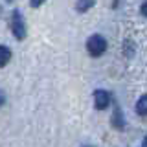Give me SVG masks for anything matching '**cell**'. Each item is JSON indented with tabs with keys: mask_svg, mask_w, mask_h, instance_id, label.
Returning <instances> with one entry per match:
<instances>
[{
	"mask_svg": "<svg viewBox=\"0 0 147 147\" xmlns=\"http://www.w3.org/2000/svg\"><path fill=\"white\" fill-rule=\"evenodd\" d=\"M107 50V40H105L103 35L99 33H94L86 39V52H88L92 57H99V55L105 53Z\"/></svg>",
	"mask_w": 147,
	"mask_h": 147,
	"instance_id": "cell-2",
	"label": "cell"
},
{
	"mask_svg": "<svg viewBox=\"0 0 147 147\" xmlns=\"http://www.w3.org/2000/svg\"><path fill=\"white\" fill-rule=\"evenodd\" d=\"M110 123H112V127L114 129H118V131H123L127 125V121H125V116H123V110L116 107L114 109V112H112V118H110Z\"/></svg>",
	"mask_w": 147,
	"mask_h": 147,
	"instance_id": "cell-4",
	"label": "cell"
},
{
	"mask_svg": "<svg viewBox=\"0 0 147 147\" xmlns=\"http://www.w3.org/2000/svg\"><path fill=\"white\" fill-rule=\"evenodd\" d=\"M9 28H11V33L17 40H24L28 35V28L24 22V17L18 9H13L11 11V18H9Z\"/></svg>",
	"mask_w": 147,
	"mask_h": 147,
	"instance_id": "cell-1",
	"label": "cell"
},
{
	"mask_svg": "<svg viewBox=\"0 0 147 147\" xmlns=\"http://www.w3.org/2000/svg\"><path fill=\"white\" fill-rule=\"evenodd\" d=\"M110 101H112V96H110V92L103 90V88H98L94 92V107L98 110H105L110 105Z\"/></svg>",
	"mask_w": 147,
	"mask_h": 147,
	"instance_id": "cell-3",
	"label": "cell"
},
{
	"mask_svg": "<svg viewBox=\"0 0 147 147\" xmlns=\"http://www.w3.org/2000/svg\"><path fill=\"white\" fill-rule=\"evenodd\" d=\"M6 2H9V4H11V2H13V0H6Z\"/></svg>",
	"mask_w": 147,
	"mask_h": 147,
	"instance_id": "cell-10",
	"label": "cell"
},
{
	"mask_svg": "<svg viewBox=\"0 0 147 147\" xmlns=\"http://www.w3.org/2000/svg\"><path fill=\"white\" fill-rule=\"evenodd\" d=\"M94 4H96V0H77L76 2V11L86 13L90 7H94Z\"/></svg>",
	"mask_w": 147,
	"mask_h": 147,
	"instance_id": "cell-5",
	"label": "cell"
},
{
	"mask_svg": "<svg viewBox=\"0 0 147 147\" xmlns=\"http://www.w3.org/2000/svg\"><path fill=\"white\" fill-rule=\"evenodd\" d=\"M44 2H46V0H30V6L31 7H40Z\"/></svg>",
	"mask_w": 147,
	"mask_h": 147,
	"instance_id": "cell-8",
	"label": "cell"
},
{
	"mask_svg": "<svg viewBox=\"0 0 147 147\" xmlns=\"http://www.w3.org/2000/svg\"><path fill=\"white\" fill-rule=\"evenodd\" d=\"M4 101H6V98H4V92L0 90V107H2V105H4Z\"/></svg>",
	"mask_w": 147,
	"mask_h": 147,
	"instance_id": "cell-9",
	"label": "cell"
},
{
	"mask_svg": "<svg viewBox=\"0 0 147 147\" xmlns=\"http://www.w3.org/2000/svg\"><path fill=\"white\" fill-rule=\"evenodd\" d=\"M0 15H2V7H0Z\"/></svg>",
	"mask_w": 147,
	"mask_h": 147,
	"instance_id": "cell-11",
	"label": "cell"
},
{
	"mask_svg": "<svg viewBox=\"0 0 147 147\" xmlns=\"http://www.w3.org/2000/svg\"><path fill=\"white\" fill-rule=\"evenodd\" d=\"M11 61V50L7 46H2L0 44V68L6 66V64Z\"/></svg>",
	"mask_w": 147,
	"mask_h": 147,
	"instance_id": "cell-6",
	"label": "cell"
},
{
	"mask_svg": "<svg viewBox=\"0 0 147 147\" xmlns=\"http://www.w3.org/2000/svg\"><path fill=\"white\" fill-rule=\"evenodd\" d=\"M136 112L140 114V116H145V114H147V96H142V98L138 99V103H136Z\"/></svg>",
	"mask_w": 147,
	"mask_h": 147,
	"instance_id": "cell-7",
	"label": "cell"
}]
</instances>
